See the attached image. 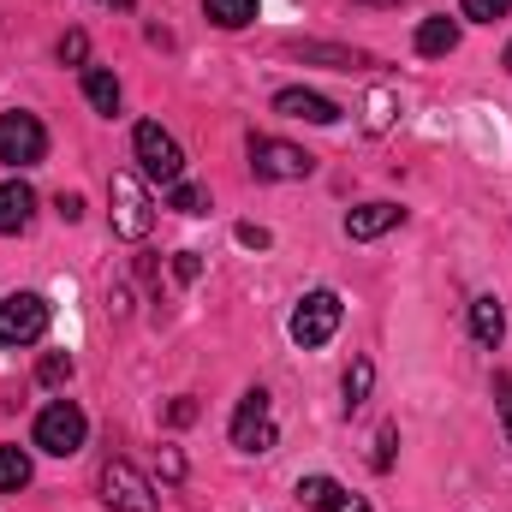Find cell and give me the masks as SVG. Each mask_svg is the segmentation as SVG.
I'll use <instances>...</instances> for the list:
<instances>
[{"label":"cell","instance_id":"1","mask_svg":"<svg viewBox=\"0 0 512 512\" xmlns=\"http://www.w3.org/2000/svg\"><path fill=\"white\" fill-rule=\"evenodd\" d=\"M131 155H137L143 179H155V185H179V179H185V149H179V137L161 131L155 120H143V126L131 131Z\"/></svg>","mask_w":512,"mask_h":512},{"label":"cell","instance_id":"2","mask_svg":"<svg viewBox=\"0 0 512 512\" xmlns=\"http://www.w3.org/2000/svg\"><path fill=\"white\" fill-rule=\"evenodd\" d=\"M108 221H114V233L120 239H149V227H155V203H149V191H143V179L137 173H114L108 179Z\"/></svg>","mask_w":512,"mask_h":512},{"label":"cell","instance_id":"3","mask_svg":"<svg viewBox=\"0 0 512 512\" xmlns=\"http://www.w3.org/2000/svg\"><path fill=\"white\" fill-rule=\"evenodd\" d=\"M96 489H102V507L108 512H155V489H149V477L131 465V459H108L102 465V477H96Z\"/></svg>","mask_w":512,"mask_h":512},{"label":"cell","instance_id":"4","mask_svg":"<svg viewBox=\"0 0 512 512\" xmlns=\"http://www.w3.org/2000/svg\"><path fill=\"white\" fill-rule=\"evenodd\" d=\"M84 435H90V417H84L72 399H54V405L36 417V447L54 453V459H72V453L84 447Z\"/></svg>","mask_w":512,"mask_h":512},{"label":"cell","instance_id":"5","mask_svg":"<svg viewBox=\"0 0 512 512\" xmlns=\"http://www.w3.org/2000/svg\"><path fill=\"white\" fill-rule=\"evenodd\" d=\"M48 334V298L42 292H6L0 298V346H36Z\"/></svg>","mask_w":512,"mask_h":512},{"label":"cell","instance_id":"6","mask_svg":"<svg viewBox=\"0 0 512 512\" xmlns=\"http://www.w3.org/2000/svg\"><path fill=\"white\" fill-rule=\"evenodd\" d=\"M340 316H346V304H340L334 292H310V298H298V310H292V340H298L304 352H316V346H328V340L340 334Z\"/></svg>","mask_w":512,"mask_h":512},{"label":"cell","instance_id":"7","mask_svg":"<svg viewBox=\"0 0 512 512\" xmlns=\"http://www.w3.org/2000/svg\"><path fill=\"white\" fill-rule=\"evenodd\" d=\"M42 155H48V126L36 114H24V108L0 114V161L6 167H36Z\"/></svg>","mask_w":512,"mask_h":512},{"label":"cell","instance_id":"8","mask_svg":"<svg viewBox=\"0 0 512 512\" xmlns=\"http://www.w3.org/2000/svg\"><path fill=\"white\" fill-rule=\"evenodd\" d=\"M251 173L280 185V179H310L316 173V155H304L298 143H280V137H251Z\"/></svg>","mask_w":512,"mask_h":512},{"label":"cell","instance_id":"9","mask_svg":"<svg viewBox=\"0 0 512 512\" xmlns=\"http://www.w3.org/2000/svg\"><path fill=\"white\" fill-rule=\"evenodd\" d=\"M233 447L239 453H268L274 447V417H268V393L262 387H251L239 399V411H233Z\"/></svg>","mask_w":512,"mask_h":512},{"label":"cell","instance_id":"10","mask_svg":"<svg viewBox=\"0 0 512 512\" xmlns=\"http://www.w3.org/2000/svg\"><path fill=\"white\" fill-rule=\"evenodd\" d=\"M274 114L310 120V126H334V120H340V108H334L328 96H316V90H280V96H274Z\"/></svg>","mask_w":512,"mask_h":512},{"label":"cell","instance_id":"11","mask_svg":"<svg viewBox=\"0 0 512 512\" xmlns=\"http://www.w3.org/2000/svg\"><path fill=\"white\" fill-rule=\"evenodd\" d=\"M36 221V191L24 185V179H6L0 185V233L12 239V233H24Z\"/></svg>","mask_w":512,"mask_h":512},{"label":"cell","instance_id":"12","mask_svg":"<svg viewBox=\"0 0 512 512\" xmlns=\"http://www.w3.org/2000/svg\"><path fill=\"white\" fill-rule=\"evenodd\" d=\"M405 221V209L399 203H364V209H352L346 215V239H382Z\"/></svg>","mask_w":512,"mask_h":512},{"label":"cell","instance_id":"13","mask_svg":"<svg viewBox=\"0 0 512 512\" xmlns=\"http://www.w3.org/2000/svg\"><path fill=\"white\" fill-rule=\"evenodd\" d=\"M84 102L114 120V114H120V78H114L108 66H84Z\"/></svg>","mask_w":512,"mask_h":512},{"label":"cell","instance_id":"14","mask_svg":"<svg viewBox=\"0 0 512 512\" xmlns=\"http://www.w3.org/2000/svg\"><path fill=\"white\" fill-rule=\"evenodd\" d=\"M459 48V18H423L417 24V54H453Z\"/></svg>","mask_w":512,"mask_h":512},{"label":"cell","instance_id":"15","mask_svg":"<svg viewBox=\"0 0 512 512\" xmlns=\"http://www.w3.org/2000/svg\"><path fill=\"white\" fill-rule=\"evenodd\" d=\"M471 334H477V346H501V334H507L501 298H471Z\"/></svg>","mask_w":512,"mask_h":512},{"label":"cell","instance_id":"16","mask_svg":"<svg viewBox=\"0 0 512 512\" xmlns=\"http://www.w3.org/2000/svg\"><path fill=\"white\" fill-rule=\"evenodd\" d=\"M203 12H209V24H221V30L256 24V0H203Z\"/></svg>","mask_w":512,"mask_h":512},{"label":"cell","instance_id":"17","mask_svg":"<svg viewBox=\"0 0 512 512\" xmlns=\"http://www.w3.org/2000/svg\"><path fill=\"white\" fill-rule=\"evenodd\" d=\"M30 483V453L24 447H0V495H18Z\"/></svg>","mask_w":512,"mask_h":512},{"label":"cell","instance_id":"18","mask_svg":"<svg viewBox=\"0 0 512 512\" xmlns=\"http://www.w3.org/2000/svg\"><path fill=\"white\" fill-rule=\"evenodd\" d=\"M298 54H304V60H328L334 72H364V66H376L370 54H346V48H322V42H304Z\"/></svg>","mask_w":512,"mask_h":512},{"label":"cell","instance_id":"19","mask_svg":"<svg viewBox=\"0 0 512 512\" xmlns=\"http://www.w3.org/2000/svg\"><path fill=\"white\" fill-rule=\"evenodd\" d=\"M370 387H376V364H370V358H352V370H346V405L358 411V405L370 399Z\"/></svg>","mask_w":512,"mask_h":512},{"label":"cell","instance_id":"20","mask_svg":"<svg viewBox=\"0 0 512 512\" xmlns=\"http://www.w3.org/2000/svg\"><path fill=\"white\" fill-rule=\"evenodd\" d=\"M334 495H340V483H334V477H298V501H304L310 512H322Z\"/></svg>","mask_w":512,"mask_h":512},{"label":"cell","instance_id":"21","mask_svg":"<svg viewBox=\"0 0 512 512\" xmlns=\"http://www.w3.org/2000/svg\"><path fill=\"white\" fill-rule=\"evenodd\" d=\"M173 209H179V215H209V191L179 179V185H173Z\"/></svg>","mask_w":512,"mask_h":512},{"label":"cell","instance_id":"22","mask_svg":"<svg viewBox=\"0 0 512 512\" xmlns=\"http://www.w3.org/2000/svg\"><path fill=\"white\" fill-rule=\"evenodd\" d=\"M459 12H465L471 24H495V18L512 12V0H459Z\"/></svg>","mask_w":512,"mask_h":512},{"label":"cell","instance_id":"23","mask_svg":"<svg viewBox=\"0 0 512 512\" xmlns=\"http://www.w3.org/2000/svg\"><path fill=\"white\" fill-rule=\"evenodd\" d=\"M36 382H42V387H60V382H72V358H66V352H48V358L36 364Z\"/></svg>","mask_w":512,"mask_h":512},{"label":"cell","instance_id":"24","mask_svg":"<svg viewBox=\"0 0 512 512\" xmlns=\"http://www.w3.org/2000/svg\"><path fill=\"white\" fill-rule=\"evenodd\" d=\"M364 126H370V131H387V126H393V96H387V90H376V96H370V108H364Z\"/></svg>","mask_w":512,"mask_h":512},{"label":"cell","instance_id":"25","mask_svg":"<svg viewBox=\"0 0 512 512\" xmlns=\"http://www.w3.org/2000/svg\"><path fill=\"white\" fill-rule=\"evenodd\" d=\"M60 60L84 66V60H90V36H84V30H66V36H60Z\"/></svg>","mask_w":512,"mask_h":512},{"label":"cell","instance_id":"26","mask_svg":"<svg viewBox=\"0 0 512 512\" xmlns=\"http://www.w3.org/2000/svg\"><path fill=\"white\" fill-rule=\"evenodd\" d=\"M197 274H203V256H197V251H179V256H173V280H185V286H191Z\"/></svg>","mask_w":512,"mask_h":512},{"label":"cell","instance_id":"27","mask_svg":"<svg viewBox=\"0 0 512 512\" xmlns=\"http://www.w3.org/2000/svg\"><path fill=\"white\" fill-rule=\"evenodd\" d=\"M54 209H60V221H78V215H84V197H78V191H60Z\"/></svg>","mask_w":512,"mask_h":512},{"label":"cell","instance_id":"28","mask_svg":"<svg viewBox=\"0 0 512 512\" xmlns=\"http://www.w3.org/2000/svg\"><path fill=\"white\" fill-rule=\"evenodd\" d=\"M322 512H370V501H358V495H346V489H340V495H334Z\"/></svg>","mask_w":512,"mask_h":512},{"label":"cell","instance_id":"29","mask_svg":"<svg viewBox=\"0 0 512 512\" xmlns=\"http://www.w3.org/2000/svg\"><path fill=\"white\" fill-rule=\"evenodd\" d=\"M387 465H393V429L376 435V471H387Z\"/></svg>","mask_w":512,"mask_h":512},{"label":"cell","instance_id":"30","mask_svg":"<svg viewBox=\"0 0 512 512\" xmlns=\"http://www.w3.org/2000/svg\"><path fill=\"white\" fill-rule=\"evenodd\" d=\"M501 429H507V441H512V387H507V399H501Z\"/></svg>","mask_w":512,"mask_h":512},{"label":"cell","instance_id":"31","mask_svg":"<svg viewBox=\"0 0 512 512\" xmlns=\"http://www.w3.org/2000/svg\"><path fill=\"white\" fill-rule=\"evenodd\" d=\"M501 66H507V72H512V42H507V54H501Z\"/></svg>","mask_w":512,"mask_h":512},{"label":"cell","instance_id":"32","mask_svg":"<svg viewBox=\"0 0 512 512\" xmlns=\"http://www.w3.org/2000/svg\"><path fill=\"white\" fill-rule=\"evenodd\" d=\"M364 6H399V0H364Z\"/></svg>","mask_w":512,"mask_h":512},{"label":"cell","instance_id":"33","mask_svg":"<svg viewBox=\"0 0 512 512\" xmlns=\"http://www.w3.org/2000/svg\"><path fill=\"white\" fill-rule=\"evenodd\" d=\"M108 6H120V12H131V0H108Z\"/></svg>","mask_w":512,"mask_h":512}]
</instances>
